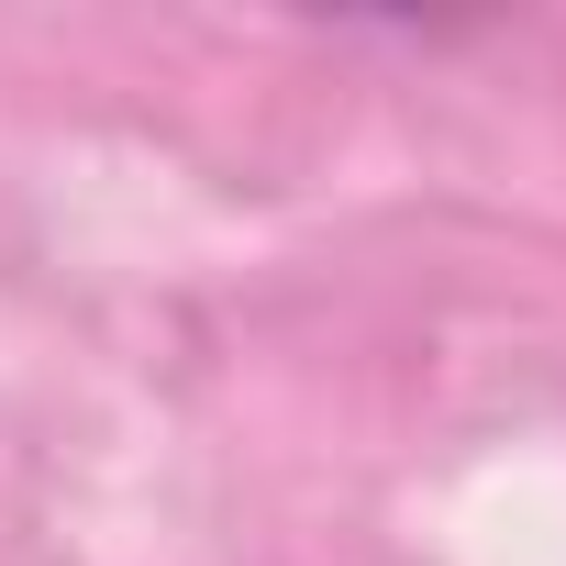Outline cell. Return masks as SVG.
<instances>
[]
</instances>
